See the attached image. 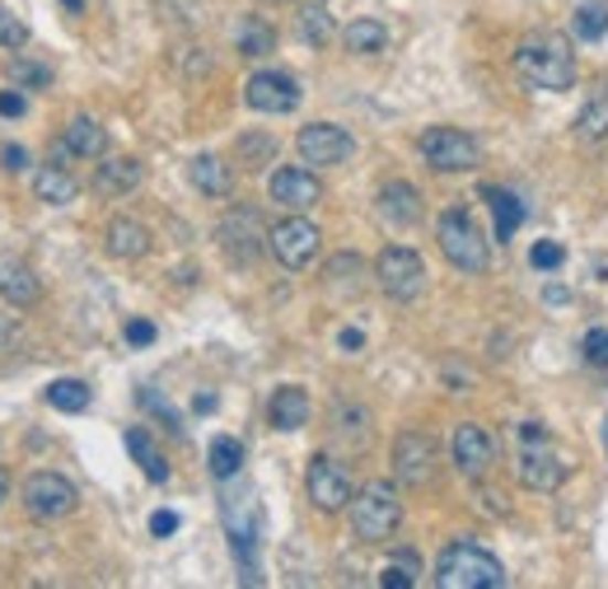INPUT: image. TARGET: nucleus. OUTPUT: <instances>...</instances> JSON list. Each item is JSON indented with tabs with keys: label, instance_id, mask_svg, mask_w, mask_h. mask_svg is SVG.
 I'll return each mask as SVG.
<instances>
[{
	"label": "nucleus",
	"instance_id": "47",
	"mask_svg": "<svg viewBox=\"0 0 608 589\" xmlns=\"http://www.w3.org/2000/svg\"><path fill=\"white\" fill-rule=\"evenodd\" d=\"M10 501V482H6V473H0V505Z\"/></svg>",
	"mask_w": 608,
	"mask_h": 589
},
{
	"label": "nucleus",
	"instance_id": "29",
	"mask_svg": "<svg viewBox=\"0 0 608 589\" xmlns=\"http://www.w3.org/2000/svg\"><path fill=\"white\" fill-rule=\"evenodd\" d=\"M206 468H211V478L230 482V478L244 468V445L234 440V436H215L211 449H206Z\"/></svg>",
	"mask_w": 608,
	"mask_h": 589
},
{
	"label": "nucleus",
	"instance_id": "3",
	"mask_svg": "<svg viewBox=\"0 0 608 589\" xmlns=\"http://www.w3.org/2000/svg\"><path fill=\"white\" fill-rule=\"evenodd\" d=\"M440 589H505V566L478 543H449L436 557Z\"/></svg>",
	"mask_w": 608,
	"mask_h": 589
},
{
	"label": "nucleus",
	"instance_id": "25",
	"mask_svg": "<svg viewBox=\"0 0 608 589\" xmlns=\"http://www.w3.org/2000/svg\"><path fill=\"white\" fill-rule=\"evenodd\" d=\"M482 196H487V206H492V215H497V239L510 244V239H515V229L524 225V202L510 188H482Z\"/></svg>",
	"mask_w": 608,
	"mask_h": 589
},
{
	"label": "nucleus",
	"instance_id": "10",
	"mask_svg": "<svg viewBox=\"0 0 608 589\" xmlns=\"http://www.w3.org/2000/svg\"><path fill=\"white\" fill-rule=\"evenodd\" d=\"M436 468H440V449L430 436L422 430H403L394 440V478L403 486H430L436 482Z\"/></svg>",
	"mask_w": 608,
	"mask_h": 589
},
{
	"label": "nucleus",
	"instance_id": "28",
	"mask_svg": "<svg viewBox=\"0 0 608 589\" xmlns=\"http://www.w3.org/2000/svg\"><path fill=\"white\" fill-rule=\"evenodd\" d=\"M127 449H131V459L141 463V473L150 478V482H169V463H164V454H160V445L150 440V430H127Z\"/></svg>",
	"mask_w": 608,
	"mask_h": 589
},
{
	"label": "nucleus",
	"instance_id": "14",
	"mask_svg": "<svg viewBox=\"0 0 608 589\" xmlns=\"http://www.w3.org/2000/svg\"><path fill=\"white\" fill-rule=\"evenodd\" d=\"M244 104L253 113H296L300 108V81L286 71H258L244 85Z\"/></svg>",
	"mask_w": 608,
	"mask_h": 589
},
{
	"label": "nucleus",
	"instance_id": "41",
	"mask_svg": "<svg viewBox=\"0 0 608 589\" xmlns=\"http://www.w3.org/2000/svg\"><path fill=\"white\" fill-rule=\"evenodd\" d=\"M24 108H29V98L19 94V85L14 89H0V117H24Z\"/></svg>",
	"mask_w": 608,
	"mask_h": 589
},
{
	"label": "nucleus",
	"instance_id": "23",
	"mask_svg": "<svg viewBox=\"0 0 608 589\" xmlns=\"http://www.w3.org/2000/svg\"><path fill=\"white\" fill-rule=\"evenodd\" d=\"M188 179L206 196H230L234 192V173H230V164L221 160V154H198V160L188 164Z\"/></svg>",
	"mask_w": 608,
	"mask_h": 589
},
{
	"label": "nucleus",
	"instance_id": "21",
	"mask_svg": "<svg viewBox=\"0 0 608 589\" xmlns=\"http://www.w3.org/2000/svg\"><path fill=\"white\" fill-rule=\"evenodd\" d=\"M309 393L300 384H286L271 393V403H267V421L277 426V430H305L309 426Z\"/></svg>",
	"mask_w": 608,
	"mask_h": 589
},
{
	"label": "nucleus",
	"instance_id": "18",
	"mask_svg": "<svg viewBox=\"0 0 608 589\" xmlns=\"http://www.w3.org/2000/svg\"><path fill=\"white\" fill-rule=\"evenodd\" d=\"M375 211H380V221L388 229H412V225L422 221V192L412 188V183H384Z\"/></svg>",
	"mask_w": 608,
	"mask_h": 589
},
{
	"label": "nucleus",
	"instance_id": "8",
	"mask_svg": "<svg viewBox=\"0 0 608 589\" xmlns=\"http://www.w3.org/2000/svg\"><path fill=\"white\" fill-rule=\"evenodd\" d=\"M215 239H221V253L234 263V267H253L263 258V248H267V229L258 221V211H248V206H234L221 215V225H215Z\"/></svg>",
	"mask_w": 608,
	"mask_h": 589
},
{
	"label": "nucleus",
	"instance_id": "38",
	"mask_svg": "<svg viewBox=\"0 0 608 589\" xmlns=\"http://www.w3.org/2000/svg\"><path fill=\"white\" fill-rule=\"evenodd\" d=\"M29 43V24H24V19H14L10 10H0V47H24Z\"/></svg>",
	"mask_w": 608,
	"mask_h": 589
},
{
	"label": "nucleus",
	"instance_id": "48",
	"mask_svg": "<svg viewBox=\"0 0 608 589\" xmlns=\"http://www.w3.org/2000/svg\"><path fill=\"white\" fill-rule=\"evenodd\" d=\"M62 6H66L71 14H81V10H85V0H62Z\"/></svg>",
	"mask_w": 608,
	"mask_h": 589
},
{
	"label": "nucleus",
	"instance_id": "15",
	"mask_svg": "<svg viewBox=\"0 0 608 589\" xmlns=\"http://www.w3.org/2000/svg\"><path fill=\"white\" fill-rule=\"evenodd\" d=\"M455 463H459L463 478L482 482V478L497 468V440H492V430L478 426V421L455 426Z\"/></svg>",
	"mask_w": 608,
	"mask_h": 589
},
{
	"label": "nucleus",
	"instance_id": "43",
	"mask_svg": "<svg viewBox=\"0 0 608 589\" xmlns=\"http://www.w3.org/2000/svg\"><path fill=\"white\" fill-rule=\"evenodd\" d=\"M127 342H131V346H150V342H154V323H150V319H131V323H127Z\"/></svg>",
	"mask_w": 608,
	"mask_h": 589
},
{
	"label": "nucleus",
	"instance_id": "44",
	"mask_svg": "<svg viewBox=\"0 0 608 589\" xmlns=\"http://www.w3.org/2000/svg\"><path fill=\"white\" fill-rule=\"evenodd\" d=\"M173 528H179V515H173V510H154V515H150V534H154V538L173 534Z\"/></svg>",
	"mask_w": 608,
	"mask_h": 589
},
{
	"label": "nucleus",
	"instance_id": "5",
	"mask_svg": "<svg viewBox=\"0 0 608 589\" xmlns=\"http://www.w3.org/2000/svg\"><path fill=\"white\" fill-rule=\"evenodd\" d=\"M398 524H403V501L388 482H365L356 496H351V528H356L361 543L394 538Z\"/></svg>",
	"mask_w": 608,
	"mask_h": 589
},
{
	"label": "nucleus",
	"instance_id": "42",
	"mask_svg": "<svg viewBox=\"0 0 608 589\" xmlns=\"http://www.w3.org/2000/svg\"><path fill=\"white\" fill-rule=\"evenodd\" d=\"M0 164H6L10 173H24L29 169V150L24 146H0Z\"/></svg>",
	"mask_w": 608,
	"mask_h": 589
},
{
	"label": "nucleus",
	"instance_id": "31",
	"mask_svg": "<svg viewBox=\"0 0 608 589\" xmlns=\"http://www.w3.org/2000/svg\"><path fill=\"white\" fill-rule=\"evenodd\" d=\"M47 403H52L56 411H85V407H89V384H81V379H56V384H47Z\"/></svg>",
	"mask_w": 608,
	"mask_h": 589
},
{
	"label": "nucleus",
	"instance_id": "9",
	"mask_svg": "<svg viewBox=\"0 0 608 589\" xmlns=\"http://www.w3.org/2000/svg\"><path fill=\"white\" fill-rule=\"evenodd\" d=\"M417 150H422V160L436 173H468V169H478V160H482L478 141L468 131H459V127H430V131H422Z\"/></svg>",
	"mask_w": 608,
	"mask_h": 589
},
{
	"label": "nucleus",
	"instance_id": "1",
	"mask_svg": "<svg viewBox=\"0 0 608 589\" xmlns=\"http://www.w3.org/2000/svg\"><path fill=\"white\" fill-rule=\"evenodd\" d=\"M510 66H515V75L529 89H543V94H562L576 85V52L562 33H529L515 47Z\"/></svg>",
	"mask_w": 608,
	"mask_h": 589
},
{
	"label": "nucleus",
	"instance_id": "2",
	"mask_svg": "<svg viewBox=\"0 0 608 589\" xmlns=\"http://www.w3.org/2000/svg\"><path fill=\"white\" fill-rule=\"evenodd\" d=\"M515 478L538 491V496H547V491H557L566 482V459L557 454L553 436H547V426L538 421H524L515 430Z\"/></svg>",
	"mask_w": 608,
	"mask_h": 589
},
{
	"label": "nucleus",
	"instance_id": "11",
	"mask_svg": "<svg viewBox=\"0 0 608 589\" xmlns=\"http://www.w3.org/2000/svg\"><path fill=\"white\" fill-rule=\"evenodd\" d=\"M305 486H309V501L323 510V515H338V510L351 505V496H356V486H351V473L338 463V459H309V473H305Z\"/></svg>",
	"mask_w": 608,
	"mask_h": 589
},
{
	"label": "nucleus",
	"instance_id": "36",
	"mask_svg": "<svg viewBox=\"0 0 608 589\" xmlns=\"http://www.w3.org/2000/svg\"><path fill=\"white\" fill-rule=\"evenodd\" d=\"M10 81L19 89H43V85H52V71L38 66V62H24V56H14V62H10Z\"/></svg>",
	"mask_w": 608,
	"mask_h": 589
},
{
	"label": "nucleus",
	"instance_id": "30",
	"mask_svg": "<svg viewBox=\"0 0 608 589\" xmlns=\"http://www.w3.org/2000/svg\"><path fill=\"white\" fill-rule=\"evenodd\" d=\"M417 576H422V557H417V553H398V557L380 571V585H384V589H412V585H417Z\"/></svg>",
	"mask_w": 608,
	"mask_h": 589
},
{
	"label": "nucleus",
	"instance_id": "45",
	"mask_svg": "<svg viewBox=\"0 0 608 589\" xmlns=\"http://www.w3.org/2000/svg\"><path fill=\"white\" fill-rule=\"evenodd\" d=\"M338 342H342V351H361V346H365V338H361L356 328H342V338H338Z\"/></svg>",
	"mask_w": 608,
	"mask_h": 589
},
{
	"label": "nucleus",
	"instance_id": "33",
	"mask_svg": "<svg viewBox=\"0 0 608 589\" xmlns=\"http://www.w3.org/2000/svg\"><path fill=\"white\" fill-rule=\"evenodd\" d=\"M234 150H239V160H244L248 169H258V164H271V160H277V141H271V136H263V131L239 136V141H234Z\"/></svg>",
	"mask_w": 608,
	"mask_h": 589
},
{
	"label": "nucleus",
	"instance_id": "46",
	"mask_svg": "<svg viewBox=\"0 0 608 589\" xmlns=\"http://www.w3.org/2000/svg\"><path fill=\"white\" fill-rule=\"evenodd\" d=\"M215 407V393H198V411H211Z\"/></svg>",
	"mask_w": 608,
	"mask_h": 589
},
{
	"label": "nucleus",
	"instance_id": "17",
	"mask_svg": "<svg viewBox=\"0 0 608 589\" xmlns=\"http://www.w3.org/2000/svg\"><path fill=\"white\" fill-rule=\"evenodd\" d=\"M0 300L14 309H33L43 300V281L33 277V267L24 258H10V253H0Z\"/></svg>",
	"mask_w": 608,
	"mask_h": 589
},
{
	"label": "nucleus",
	"instance_id": "22",
	"mask_svg": "<svg viewBox=\"0 0 608 589\" xmlns=\"http://www.w3.org/2000/svg\"><path fill=\"white\" fill-rule=\"evenodd\" d=\"M33 196L47 206H71L75 196H81V183L66 173V164H43L33 173Z\"/></svg>",
	"mask_w": 608,
	"mask_h": 589
},
{
	"label": "nucleus",
	"instance_id": "20",
	"mask_svg": "<svg viewBox=\"0 0 608 589\" xmlns=\"http://www.w3.org/2000/svg\"><path fill=\"white\" fill-rule=\"evenodd\" d=\"M141 183H146V164L127 160V154H117V160H99V169H94V192H104V196H127Z\"/></svg>",
	"mask_w": 608,
	"mask_h": 589
},
{
	"label": "nucleus",
	"instance_id": "6",
	"mask_svg": "<svg viewBox=\"0 0 608 589\" xmlns=\"http://www.w3.org/2000/svg\"><path fill=\"white\" fill-rule=\"evenodd\" d=\"M375 281L388 300L412 304L426 294V263L417 248H403V244H388L380 258H375Z\"/></svg>",
	"mask_w": 608,
	"mask_h": 589
},
{
	"label": "nucleus",
	"instance_id": "39",
	"mask_svg": "<svg viewBox=\"0 0 608 589\" xmlns=\"http://www.w3.org/2000/svg\"><path fill=\"white\" fill-rule=\"evenodd\" d=\"M580 351H585V361L604 370V365H608V328H595V332H585Z\"/></svg>",
	"mask_w": 608,
	"mask_h": 589
},
{
	"label": "nucleus",
	"instance_id": "40",
	"mask_svg": "<svg viewBox=\"0 0 608 589\" xmlns=\"http://www.w3.org/2000/svg\"><path fill=\"white\" fill-rule=\"evenodd\" d=\"M24 342V332H19V323H14V313H0V356H10V351Z\"/></svg>",
	"mask_w": 608,
	"mask_h": 589
},
{
	"label": "nucleus",
	"instance_id": "16",
	"mask_svg": "<svg viewBox=\"0 0 608 589\" xmlns=\"http://www.w3.org/2000/svg\"><path fill=\"white\" fill-rule=\"evenodd\" d=\"M267 192H271V202L286 206V211H309V206L323 202V183L313 179L309 169H277Z\"/></svg>",
	"mask_w": 608,
	"mask_h": 589
},
{
	"label": "nucleus",
	"instance_id": "32",
	"mask_svg": "<svg viewBox=\"0 0 608 589\" xmlns=\"http://www.w3.org/2000/svg\"><path fill=\"white\" fill-rule=\"evenodd\" d=\"M576 38H585V43H599V38L608 33V6L604 0H590V6H580L576 19H572Z\"/></svg>",
	"mask_w": 608,
	"mask_h": 589
},
{
	"label": "nucleus",
	"instance_id": "26",
	"mask_svg": "<svg viewBox=\"0 0 608 589\" xmlns=\"http://www.w3.org/2000/svg\"><path fill=\"white\" fill-rule=\"evenodd\" d=\"M342 43L356 56H375V52L388 47V29L380 24V19H351V24L342 29Z\"/></svg>",
	"mask_w": 608,
	"mask_h": 589
},
{
	"label": "nucleus",
	"instance_id": "35",
	"mask_svg": "<svg viewBox=\"0 0 608 589\" xmlns=\"http://www.w3.org/2000/svg\"><path fill=\"white\" fill-rule=\"evenodd\" d=\"M271 47H277V33H271L263 19H248V24L239 29V52L244 56H267Z\"/></svg>",
	"mask_w": 608,
	"mask_h": 589
},
{
	"label": "nucleus",
	"instance_id": "7",
	"mask_svg": "<svg viewBox=\"0 0 608 589\" xmlns=\"http://www.w3.org/2000/svg\"><path fill=\"white\" fill-rule=\"evenodd\" d=\"M267 248H271V258H277L286 271H305L313 258H319V248H323V234L313 221H305V215H286L281 225H271L267 229Z\"/></svg>",
	"mask_w": 608,
	"mask_h": 589
},
{
	"label": "nucleus",
	"instance_id": "24",
	"mask_svg": "<svg viewBox=\"0 0 608 589\" xmlns=\"http://www.w3.org/2000/svg\"><path fill=\"white\" fill-rule=\"evenodd\" d=\"M62 141L71 146V154H81V160H104L108 154V131L94 122V117H71Z\"/></svg>",
	"mask_w": 608,
	"mask_h": 589
},
{
	"label": "nucleus",
	"instance_id": "19",
	"mask_svg": "<svg viewBox=\"0 0 608 589\" xmlns=\"http://www.w3.org/2000/svg\"><path fill=\"white\" fill-rule=\"evenodd\" d=\"M104 244H108V253H113L117 263H136V258H146V253L154 248L150 229L141 221H131V215H117V221H108Z\"/></svg>",
	"mask_w": 608,
	"mask_h": 589
},
{
	"label": "nucleus",
	"instance_id": "27",
	"mask_svg": "<svg viewBox=\"0 0 608 589\" xmlns=\"http://www.w3.org/2000/svg\"><path fill=\"white\" fill-rule=\"evenodd\" d=\"M576 131H580V141H604L608 136V81L590 89V98H585V108L576 117Z\"/></svg>",
	"mask_w": 608,
	"mask_h": 589
},
{
	"label": "nucleus",
	"instance_id": "37",
	"mask_svg": "<svg viewBox=\"0 0 608 589\" xmlns=\"http://www.w3.org/2000/svg\"><path fill=\"white\" fill-rule=\"evenodd\" d=\"M529 263H534L538 271H557L566 263V248L557 239H538L534 248H529Z\"/></svg>",
	"mask_w": 608,
	"mask_h": 589
},
{
	"label": "nucleus",
	"instance_id": "12",
	"mask_svg": "<svg viewBox=\"0 0 608 589\" xmlns=\"http://www.w3.org/2000/svg\"><path fill=\"white\" fill-rule=\"evenodd\" d=\"M24 505L33 520H66L75 505H81V491L62 473H33L24 482Z\"/></svg>",
	"mask_w": 608,
	"mask_h": 589
},
{
	"label": "nucleus",
	"instance_id": "4",
	"mask_svg": "<svg viewBox=\"0 0 608 589\" xmlns=\"http://www.w3.org/2000/svg\"><path fill=\"white\" fill-rule=\"evenodd\" d=\"M436 239H440L445 258L455 263L459 271H468V277H482V271L492 267V248H487L478 221H473V215H468L463 206H455V211L440 215V221H436Z\"/></svg>",
	"mask_w": 608,
	"mask_h": 589
},
{
	"label": "nucleus",
	"instance_id": "13",
	"mask_svg": "<svg viewBox=\"0 0 608 589\" xmlns=\"http://www.w3.org/2000/svg\"><path fill=\"white\" fill-rule=\"evenodd\" d=\"M300 160L313 164V169H332V164H346L351 150H356V141H351V131H342L338 122H309L300 131Z\"/></svg>",
	"mask_w": 608,
	"mask_h": 589
},
{
	"label": "nucleus",
	"instance_id": "34",
	"mask_svg": "<svg viewBox=\"0 0 608 589\" xmlns=\"http://www.w3.org/2000/svg\"><path fill=\"white\" fill-rule=\"evenodd\" d=\"M300 38L309 47H323L328 38H332V14H328V6H305L300 10Z\"/></svg>",
	"mask_w": 608,
	"mask_h": 589
}]
</instances>
